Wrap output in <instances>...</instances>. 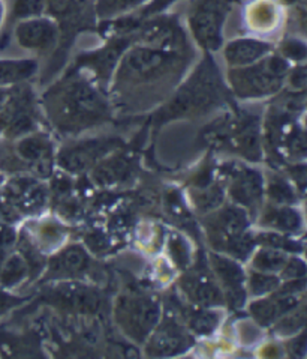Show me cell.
<instances>
[{
    "instance_id": "8992f818",
    "label": "cell",
    "mask_w": 307,
    "mask_h": 359,
    "mask_svg": "<svg viewBox=\"0 0 307 359\" xmlns=\"http://www.w3.org/2000/svg\"><path fill=\"white\" fill-rule=\"evenodd\" d=\"M115 318L134 340L147 339L159 320V304L150 297H124L115 309Z\"/></svg>"
},
{
    "instance_id": "ffe728a7",
    "label": "cell",
    "mask_w": 307,
    "mask_h": 359,
    "mask_svg": "<svg viewBox=\"0 0 307 359\" xmlns=\"http://www.w3.org/2000/svg\"><path fill=\"white\" fill-rule=\"evenodd\" d=\"M262 224L282 231H297L301 227V218L297 210L288 206L270 208L262 217Z\"/></svg>"
},
{
    "instance_id": "8d00e7d4",
    "label": "cell",
    "mask_w": 307,
    "mask_h": 359,
    "mask_svg": "<svg viewBox=\"0 0 307 359\" xmlns=\"http://www.w3.org/2000/svg\"><path fill=\"white\" fill-rule=\"evenodd\" d=\"M15 241V233L10 229H3L0 230V265L5 259V250L8 247L13 245V242Z\"/></svg>"
},
{
    "instance_id": "836d02e7",
    "label": "cell",
    "mask_w": 307,
    "mask_h": 359,
    "mask_svg": "<svg viewBox=\"0 0 307 359\" xmlns=\"http://www.w3.org/2000/svg\"><path fill=\"white\" fill-rule=\"evenodd\" d=\"M282 276L295 280V278H303L306 276V266L304 263L299 259L291 260L290 263H285V266L282 268Z\"/></svg>"
},
{
    "instance_id": "5bb4252c",
    "label": "cell",
    "mask_w": 307,
    "mask_h": 359,
    "mask_svg": "<svg viewBox=\"0 0 307 359\" xmlns=\"http://www.w3.org/2000/svg\"><path fill=\"white\" fill-rule=\"evenodd\" d=\"M90 259L87 252L78 245L68 247L50 262L48 277L72 278L78 277L89 269Z\"/></svg>"
},
{
    "instance_id": "74e56055",
    "label": "cell",
    "mask_w": 307,
    "mask_h": 359,
    "mask_svg": "<svg viewBox=\"0 0 307 359\" xmlns=\"http://www.w3.org/2000/svg\"><path fill=\"white\" fill-rule=\"evenodd\" d=\"M291 84H292L294 89H303L306 86V68H304V65H300L292 71Z\"/></svg>"
},
{
    "instance_id": "e575fe53",
    "label": "cell",
    "mask_w": 307,
    "mask_h": 359,
    "mask_svg": "<svg viewBox=\"0 0 307 359\" xmlns=\"http://www.w3.org/2000/svg\"><path fill=\"white\" fill-rule=\"evenodd\" d=\"M171 250L174 252V259L178 263V265H185V263L189 260V248L186 247L185 241L180 239V238H174L171 241Z\"/></svg>"
},
{
    "instance_id": "7402d4cb",
    "label": "cell",
    "mask_w": 307,
    "mask_h": 359,
    "mask_svg": "<svg viewBox=\"0 0 307 359\" xmlns=\"http://www.w3.org/2000/svg\"><path fill=\"white\" fill-rule=\"evenodd\" d=\"M18 154L23 156V160L31 163H44L51 155L50 143L44 137L34 135L21 140L18 143Z\"/></svg>"
},
{
    "instance_id": "484cf974",
    "label": "cell",
    "mask_w": 307,
    "mask_h": 359,
    "mask_svg": "<svg viewBox=\"0 0 307 359\" xmlns=\"http://www.w3.org/2000/svg\"><path fill=\"white\" fill-rule=\"evenodd\" d=\"M27 273V263L23 257L13 256L9 257L8 262L3 265L2 272H0V281L5 286H13V284L23 280V277Z\"/></svg>"
},
{
    "instance_id": "ac0fdd59",
    "label": "cell",
    "mask_w": 307,
    "mask_h": 359,
    "mask_svg": "<svg viewBox=\"0 0 307 359\" xmlns=\"http://www.w3.org/2000/svg\"><path fill=\"white\" fill-rule=\"evenodd\" d=\"M297 298H295L294 294L279 292L276 298L253 302L250 305V313L253 314V318L258 320V323L270 325L271 322L280 318V316L292 311L297 307Z\"/></svg>"
},
{
    "instance_id": "6da1fadb",
    "label": "cell",
    "mask_w": 307,
    "mask_h": 359,
    "mask_svg": "<svg viewBox=\"0 0 307 359\" xmlns=\"http://www.w3.org/2000/svg\"><path fill=\"white\" fill-rule=\"evenodd\" d=\"M55 123L63 130H81L108 116V105L97 86L80 74H68L45 95Z\"/></svg>"
},
{
    "instance_id": "9c48e42d",
    "label": "cell",
    "mask_w": 307,
    "mask_h": 359,
    "mask_svg": "<svg viewBox=\"0 0 307 359\" xmlns=\"http://www.w3.org/2000/svg\"><path fill=\"white\" fill-rule=\"evenodd\" d=\"M248 227V217L240 208H225L222 212L210 219L208 231L213 245L219 250H225L232 242L245 236Z\"/></svg>"
},
{
    "instance_id": "7c38bea8",
    "label": "cell",
    "mask_w": 307,
    "mask_h": 359,
    "mask_svg": "<svg viewBox=\"0 0 307 359\" xmlns=\"http://www.w3.org/2000/svg\"><path fill=\"white\" fill-rule=\"evenodd\" d=\"M273 50V46L270 42H266L262 39L257 38H238L231 41L227 44L224 50L225 60L228 65L240 68V67H248L261 60L270 55Z\"/></svg>"
},
{
    "instance_id": "d6986e66",
    "label": "cell",
    "mask_w": 307,
    "mask_h": 359,
    "mask_svg": "<svg viewBox=\"0 0 307 359\" xmlns=\"http://www.w3.org/2000/svg\"><path fill=\"white\" fill-rule=\"evenodd\" d=\"M35 71V60H0V86L24 81L34 76Z\"/></svg>"
},
{
    "instance_id": "4dcf8cb0",
    "label": "cell",
    "mask_w": 307,
    "mask_h": 359,
    "mask_svg": "<svg viewBox=\"0 0 307 359\" xmlns=\"http://www.w3.org/2000/svg\"><path fill=\"white\" fill-rule=\"evenodd\" d=\"M280 48H282L280 50L282 57H285L287 60L303 62L306 59V46L300 39L290 38L287 41H283Z\"/></svg>"
},
{
    "instance_id": "2e32d148",
    "label": "cell",
    "mask_w": 307,
    "mask_h": 359,
    "mask_svg": "<svg viewBox=\"0 0 307 359\" xmlns=\"http://www.w3.org/2000/svg\"><path fill=\"white\" fill-rule=\"evenodd\" d=\"M187 344L182 328L174 322H166L152 335L149 351L153 355H174L185 351Z\"/></svg>"
},
{
    "instance_id": "8fae6325",
    "label": "cell",
    "mask_w": 307,
    "mask_h": 359,
    "mask_svg": "<svg viewBox=\"0 0 307 359\" xmlns=\"http://www.w3.org/2000/svg\"><path fill=\"white\" fill-rule=\"evenodd\" d=\"M48 299L63 309L80 313H94L101 305L99 294L93 289L72 283L60 284V286L51 289Z\"/></svg>"
},
{
    "instance_id": "1f68e13d",
    "label": "cell",
    "mask_w": 307,
    "mask_h": 359,
    "mask_svg": "<svg viewBox=\"0 0 307 359\" xmlns=\"http://www.w3.org/2000/svg\"><path fill=\"white\" fill-rule=\"evenodd\" d=\"M222 198H224V193H222V189L219 187H211L207 188L204 193H201L197 203L198 208L204 209V210H210L216 206H219L222 203Z\"/></svg>"
},
{
    "instance_id": "603a6c76",
    "label": "cell",
    "mask_w": 307,
    "mask_h": 359,
    "mask_svg": "<svg viewBox=\"0 0 307 359\" xmlns=\"http://www.w3.org/2000/svg\"><path fill=\"white\" fill-rule=\"evenodd\" d=\"M131 165L128 161L122 160V158H117V160H111L103 163L97 172H94V179L99 184H114L119 182L122 179L129 175Z\"/></svg>"
},
{
    "instance_id": "3957f363",
    "label": "cell",
    "mask_w": 307,
    "mask_h": 359,
    "mask_svg": "<svg viewBox=\"0 0 307 359\" xmlns=\"http://www.w3.org/2000/svg\"><path fill=\"white\" fill-rule=\"evenodd\" d=\"M119 62L115 72L117 83L144 84L162 80L169 72L176 71L180 55L176 48L145 44L129 47Z\"/></svg>"
},
{
    "instance_id": "f35d334b",
    "label": "cell",
    "mask_w": 307,
    "mask_h": 359,
    "mask_svg": "<svg viewBox=\"0 0 307 359\" xmlns=\"http://www.w3.org/2000/svg\"><path fill=\"white\" fill-rule=\"evenodd\" d=\"M18 302H20L18 298L10 297V294L5 292H0V316H2L5 311H8L9 309H13Z\"/></svg>"
},
{
    "instance_id": "9a60e30c",
    "label": "cell",
    "mask_w": 307,
    "mask_h": 359,
    "mask_svg": "<svg viewBox=\"0 0 307 359\" xmlns=\"http://www.w3.org/2000/svg\"><path fill=\"white\" fill-rule=\"evenodd\" d=\"M182 286L189 298L201 305H216L225 299L224 293L206 273H189L183 278Z\"/></svg>"
},
{
    "instance_id": "60d3db41",
    "label": "cell",
    "mask_w": 307,
    "mask_h": 359,
    "mask_svg": "<svg viewBox=\"0 0 307 359\" xmlns=\"http://www.w3.org/2000/svg\"><path fill=\"white\" fill-rule=\"evenodd\" d=\"M76 2L78 4V6L81 8V6H84V5H86L87 2H89V0H76Z\"/></svg>"
},
{
    "instance_id": "d590c367",
    "label": "cell",
    "mask_w": 307,
    "mask_h": 359,
    "mask_svg": "<svg viewBox=\"0 0 307 359\" xmlns=\"http://www.w3.org/2000/svg\"><path fill=\"white\" fill-rule=\"evenodd\" d=\"M304 325V313H299V314H292L290 318L285 319L280 325H279V331L280 332H294L297 331L300 326Z\"/></svg>"
},
{
    "instance_id": "44dd1931",
    "label": "cell",
    "mask_w": 307,
    "mask_h": 359,
    "mask_svg": "<svg viewBox=\"0 0 307 359\" xmlns=\"http://www.w3.org/2000/svg\"><path fill=\"white\" fill-rule=\"evenodd\" d=\"M149 0H94V14L102 20H110L129 14L144 6Z\"/></svg>"
},
{
    "instance_id": "30bf717a",
    "label": "cell",
    "mask_w": 307,
    "mask_h": 359,
    "mask_svg": "<svg viewBox=\"0 0 307 359\" xmlns=\"http://www.w3.org/2000/svg\"><path fill=\"white\" fill-rule=\"evenodd\" d=\"M117 144V140H87L78 143L68 149L62 151L59 155V163L69 172H83L97 163L101 156L110 152Z\"/></svg>"
},
{
    "instance_id": "83f0119b",
    "label": "cell",
    "mask_w": 307,
    "mask_h": 359,
    "mask_svg": "<svg viewBox=\"0 0 307 359\" xmlns=\"http://www.w3.org/2000/svg\"><path fill=\"white\" fill-rule=\"evenodd\" d=\"M279 278L274 276H267V273L253 272L249 280V289L253 294H264L273 292L274 289L279 287Z\"/></svg>"
},
{
    "instance_id": "277c9868",
    "label": "cell",
    "mask_w": 307,
    "mask_h": 359,
    "mask_svg": "<svg viewBox=\"0 0 307 359\" xmlns=\"http://www.w3.org/2000/svg\"><path fill=\"white\" fill-rule=\"evenodd\" d=\"M290 74V60L282 56H266L248 67L232 68L228 80L238 98H262L280 90Z\"/></svg>"
},
{
    "instance_id": "ab89813d",
    "label": "cell",
    "mask_w": 307,
    "mask_h": 359,
    "mask_svg": "<svg viewBox=\"0 0 307 359\" xmlns=\"http://www.w3.org/2000/svg\"><path fill=\"white\" fill-rule=\"evenodd\" d=\"M9 95H10V92L8 89L0 86V107H2V105L9 100Z\"/></svg>"
},
{
    "instance_id": "7a4b0ae2",
    "label": "cell",
    "mask_w": 307,
    "mask_h": 359,
    "mask_svg": "<svg viewBox=\"0 0 307 359\" xmlns=\"http://www.w3.org/2000/svg\"><path fill=\"white\" fill-rule=\"evenodd\" d=\"M224 100V86L219 71L210 57H207L187 81L177 90L174 98L159 113L162 121L180 118L190 113L207 111Z\"/></svg>"
},
{
    "instance_id": "4316f807",
    "label": "cell",
    "mask_w": 307,
    "mask_h": 359,
    "mask_svg": "<svg viewBox=\"0 0 307 359\" xmlns=\"http://www.w3.org/2000/svg\"><path fill=\"white\" fill-rule=\"evenodd\" d=\"M190 330L195 331L197 334H210L215 331V328L219 323L217 314L213 311H206V310H198V311H190L187 318Z\"/></svg>"
},
{
    "instance_id": "ba28073f",
    "label": "cell",
    "mask_w": 307,
    "mask_h": 359,
    "mask_svg": "<svg viewBox=\"0 0 307 359\" xmlns=\"http://www.w3.org/2000/svg\"><path fill=\"white\" fill-rule=\"evenodd\" d=\"M131 36L114 38L103 48L78 57L77 68H90L102 81H107L114 74L124 51L131 47Z\"/></svg>"
},
{
    "instance_id": "cb8c5ba5",
    "label": "cell",
    "mask_w": 307,
    "mask_h": 359,
    "mask_svg": "<svg viewBox=\"0 0 307 359\" xmlns=\"http://www.w3.org/2000/svg\"><path fill=\"white\" fill-rule=\"evenodd\" d=\"M47 9V0H13L10 2V20L23 21L44 15Z\"/></svg>"
},
{
    "instance_id": "d4e9b609",
    "label": "cell",
    "mask_w": 307,
    "mask_h": 359,
    "mask_svg": "<svg viewBox=\"0 0 307 359\" xmlns=\"http://www.w3.org/2000/svg\"><path fill=\"white\" fill-rule=\"evenodd\" d=\"M288 262L287 255L282 250L276 248H267L259 251L253 259V266L259 269L261 272H276L280 271L285 263Z\"/></svg>"
},
{
    "instance_id": "e0dca14e",
    "label": "cell",
    "mask_w": 307,
    "mask_h": 359,
    "mask_svg": "<svg viewBox=\"0 0 307 359\" xmlns=\"http://www.w3.org/2000/svg\"><path fill=\"white\" fill-rule=\"evenodd\" d=\"M231 196L234 197L237 203L257 208L261 203L262 196V177L255 170H243L237 173L234 182L231 187Z\"/></svg>"
},
{
    "instance_id": "52a82bcc",
    "label": "cell",
    "mask_w": 307,
    "mask_h": 359,
    "mask_svg": "<svg viewBox=\"0 0 307 359\" xmlns=\"http://www.w3.org/2000/svg\"><path fill=\"white\" fill-rule=\"evenodd\" d=\"M59 32L55 20L39 15L20 21L15 27V38L18 44L26 50L47 53L56 47Z\"/></svg>"
},
{
    "instance_id": "d6a6232c",
    "label": "cell",
    "mask_w": 307,
    "mask_h": 359,
    "mask_svg": "<svg viewBox=\"0 0 307 359\" xmlns=\"http://www.w3.org/2000/svg\"><path fill=\"white\" fill-rule=\"evenodd\" d=\"M178 2V0H149L144 6H141V13L138 14V20H147L156 14H161L162 11H165L166 8L171 6L173 4Z\"/></svg>"
},
{
    "instance_id": "f546056e",
    "label": "cell",
    "mask_w": 307,
    "mask_h": 359,
    "mask_svg": "<svg viewBox=\"0 0 307 359\" xmlns=\"http://www.w3.org/2000/svg\"><path fill=\"white\" fill-rule=\"evenodd\" d=\"M258 242H261L262 245H267L270 248H276V250H282V251H299L301 250V247H299L295 244L294 241L283 238L280 235L276 233H262L257 238Z\"/></svg>"
},
{
    "instance_id": "f1b7e54d",
    "label": "cell",
    "mask_w": 307,
    "mask_h": 359,
    "mask_svg": "<svg viewBox=\"0 0 307 359\" xmlns=\"http://www.w3.org/2000/svg\"><path fill=\"white\" fill-rule=\"evenodd\" d=\"M270 198H273L276 203L280 205H288L295 202V194L292 191V188L283 181L280 177H274L270 182Z\"/></svg>"
},
{
    "instance_id": "4fadbf2b",
    "label": "cell",
    "mask_w": 307,
    "mask_h": 359,
    "mask_svg": "<svg viewBox=\"0 0 307 359\" xmlns=\"http://www.w3.org/2000/svg\"><path fill=\"white\" fill-rule=\"evenodd\" d=\"M210 260L216 276L224 284L227 299L234 307H240L243 301H245V273H243L241 268L236 262L219 255H211Z\"/></svg>"
},
{
    "instance_id": "5b68a950",
    "label": "cell",
    "mask_w": 307,
    "mask_h": 359,
    "mask_svg": "<svg viewBox=\"0 0 307 359\" xmlns=\"http://www.w3.org/2000/svg\"><path fill=\"white\" fill-rule=\"evenodd\" d=\"M232 0H194L189 11V26L198 44L207 51L222 46V30Z\"/></svg>"
}]
</instances>
